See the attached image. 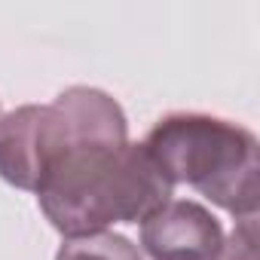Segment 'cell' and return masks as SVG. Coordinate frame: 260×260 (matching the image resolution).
<instances>
[{
	"mask_svg": "<svg viewBox=\"0 0 260 260\" xmlns=\"http://www.w3.org/2000/svg\"><path fill=\"white\" fill-rule=\"evenodd\" d=\"M68 147L71 135L55 104H25L0 116V178L19 190L37 193Z\"/></svg>",
	"mask_w": 260,
	"mask_h": 260,
	"instance_id": "obj_3",
	"label": "cell"
},
{
	"mask_svg": "<svg viewBox=\"0 0 260 260\" xmlns=\"http://www.w3.org/2000/svg\"><path fill=\"white\" fill-rule=\"evenodd\" d=\"M220 220L193 199H169L141 220V248L150 260H217Z\"/></svg>",
	"mask_w": 260,
	"mask_h": 260,
	"instance_id": "obj_4",
	"label": "cell"
},
{
	"mask_svg": "<svg viewBox=\"0 0 260 260\" xmlns=\"http://www.w3.org/2000/svg\"><path fill=\"white\" fill-rule=\"evenodd\" d=\"M169 184H187L236 217L260 205V147L245 125L208 113L162 116L144 138Z\"/></svg>",
	"mask_w": 260,
	"mask_h": 260,
	"instance_id": "obj_2",
	"label": "cell"
},
{
	"mask_svg": "<svg viewBox=\"0 0 260 260\" xmlns=\"http://www.w3.org/2000/svg\"><path fill=\"white\" fill-rule=\"evenodd\" d=\"M217 260H257V214L236 223L230 239L220 245Z\"/></svg>",
	"mask_w": 260,
	"mask_h": 260,
	"instance_id": "obj_6",
	"label": "cell"
},
{
	"mask_svg": "<svg viewBox=\"0 0 260 260\" xmlns=\"http://www.w3.org/2000/svg\"><path fill=\"white\" fill-rule=\"evenodd\" d=\"M172 184L144 144H74L37 190L46 220L68 239L138 223L172 199Z\"/></svg>",
	"mask_w": 260,
	"mask_h": 260,
	"instance_id": "obj_1",
	"label": "cell"
},
{
	"mask_svg": "<svg viewBox=\"0 0 260 260\" xmlns=\"http://www.w3.org/2000/svg\"><path fill=\"white\" fill-rule=\"evenodd\" d=\"M55 260H141L138 245L116 233H92L64 239Z\"/></svg>",
	"mask_w": 260,
	"mask_h": 260,
	"instance_id": "obj_5",
	"label": "cell"
}]
</instances>
